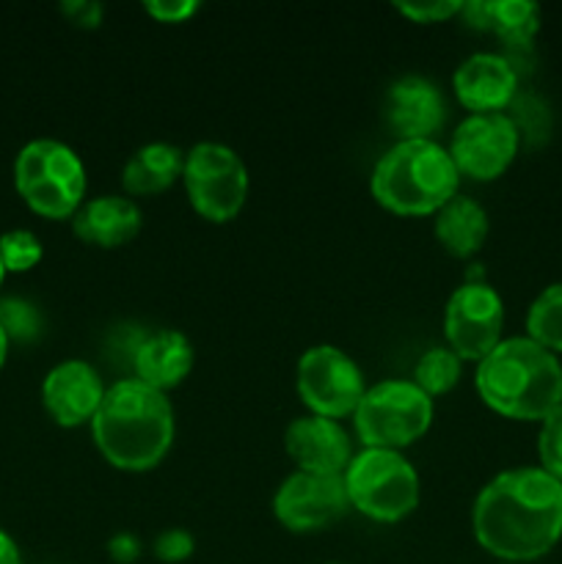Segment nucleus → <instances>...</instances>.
<instances>
[{"label": "nucleus", "instance_id": "nucleus-1", "mask_svg": "<svg viewBox=\"0 0 562 564\" xmlns=\"http://www.w3.org/2000/svg\"><path fill=\"white\" fill-rule=\"evenodd\" d=\"M474 540L505 564H527L549 554L562 538V482L543 468L496 474L472 507Z\"/></svg>", "mask_w": 562, "mask_h": 564}, {"label": "nucleus", "instance_id": "nucleus-2", "mask_svg": "<svg viewBox=\"0 0 562 564\" xmlns=\"http://www.w3.org/2000/svg\"><path fill=\"white\" fill-rule=\"evenodd\" d=\"M88 427L105 463L127 474L152 471L174 446V405L169 394L130 375L108 386Z\"/></svg>", "mask_w": 562, "mask_h": 564}, {"label": "nucleus", "instance_id": "nucleus-3", "mask_svg": "<svg viewBox=\"0 0 562 564\" xmlns=\"http://www.w3.org/2000/svg\"><path fill=\"white\" fill-rule=\"evenodd\" d=\"M485 405L512 422H543L562 405V364L529 336L501 339L474 372Z\"/></svg>", "mask_w": 562, "mask_h": 564}, {"label": "nucleus", "instance_id": "nucleus-4", "mask_svg": "<svg viewBox=\"0 0 562 564\" xmlns=\"http://www.w3.org/2000/svg\"><path fill=\"white\" fill-rule=\"evenodd\" d=\"M461 171L439 141H397L369 176L375 202L395 215H435L457 196Z\"/></svg>", "mask_w": 562, "mask_h": 564}, {"label": "nucleus", "instance_id": "nucleus-5", "mask_svg": "<svg viewBox=\"0 0 562 564\" xmlns=\"http://www.w3.org/2000/svg\"><path fill=\"white\" fill-rule=\"evenodd\" d=\"M14 185L33 213L50 220H64L83 207L88 185L86 165L64 141L36 138L17 154Z\"/></svg>", "mask_w": 562, "mask_h": 564}, {"label": "nucleus", "instance_id": "nucleus-6", "mask_svg": "<svg viewBox=\"0 0 562 564\" xmlns=\"http://www.w3.org/2000/svg\"><path fill=\"white\" fill-rule=\"evenodd\" d=\"M433 400L413 380H380L367 386L353 427L364 449L402 452L433 427Z\"/></svg>", "mask_w": 562, "mask_h": 564}, {"label": "nucleus", "instance_id": "nucleus-7", "mask_svg": "<svg viewBox=\"0 0 562 564\" xmlns=\"http://www.w3.org/2000/svg\"><path fill=\"white\" fill-rule=\"evenodd\" d=\"M347 501L369 521L397 523L419 507V474L402 452L361 449L342 474Z\"/></svg>", "mask_w": 562, "mask_h": 564}, {"label": "nucleus", "instance_id": "nucleus-8", "mask_svg": "<svg viewBox=\"0 0 562 564\" xmlns=\"http://www.w3.org/2000/svg\"><path fill=\"white\" fill-rule=\"evenodd\" d=\"M182 185L187 202L202 218L226 224L246 207L251 180L235 149L218 141H202L185 152Z\"/></svg>", "mask_w": 562, "mask_h": 564}, {"label": "nucleus", "instance_id": "nucleus-9", "mask_svg": "<svg viewBox=\"0 0 562 564\" xmlns=\"http://www.w3.org/2000/svg\"><path fill=\"white\" fill-rule=\"evenodd\" d=\"M295 391L309 413L339 422L356 413L367 391V380L361 367L342 347L314 345L298 358Z\"/></svg>", "mask_w": 562, "mask_h": 564}, {"label": "nucleus", "instance_id": "nucleus-10", "mask_svg": "<svg viewBox=\"0 0 562 564\" xmlns=\"http://www.w3.org/2000/svg\"><path fill=\"white\" fill-rule=\"evenodd\" d=\"M505 301L483 279H468L450 295L444 308L446 347L461 361L479 364L501 341Z\"/></svg>", "mask_w": 562, "mask_h": 564}, {"label": "nucleus", "instance_id": "nucleus-11", "mask_svg": "<svg viewBox=\"0 0 562 564\" xmlns=\"http://www.w3.org/2000/svg\"><path fill=\"white\" fill-rule=\"evenodd\" d=\"M521 147V132L510 113H468L450 138L452 163L461 176L494 182L505 174Z\"/></svg>", "mask_w": 562, "mask_h": 564}, {"label": "nucleus", "instance_id": "nucleus-12", "mask_svg": "<svg viewBox=\"0 0 562 564\" xmlns=\"http://www.w3.org/2000/svg\"><path fill=\"white\" fill-rule=\"evenodd\" d=\"M350 510L345 479L339 474L295 471L279 485L273 496V516L295 534L323 532Z\"/></svg>", "mask_w": 562, "mask_h": 564}, {"label": "nucleus", "instance_id": "nucleus-13", "mask_svg": "<svg viewBox=\"0 0 562 564\" xmlns=\"http://www.w3.org/2000/svg\"><path fill=\"white\" fill-rule=\"evenodd\" d=\"M102 375L83 358L61 361L44 375L42 380V405L58 427L75 430L91 424L99 405L105 400Z\"/></svg>", "mask_w": 562, "mask_h": 564}, {"label": "nucleus", "instance_id": "nucleus-14", "mask_svg": "<svg viewBox=\"0 0 562 564\" xmlns=\"http://www.w3.org/2000/svg\"><path fill=\"white\" fill-rule=\"evenodd\" d=\"M383 113L397 141H433L446 121V99L439 83L422 75H402L386 91Z\"/></svg>", "mask_w": 562, "mask_h": 564}, {"label": "nucleus", "instance_id": "nucleus-15", "mask_svg": "<svg viewBox=\"0 0 562 564\" xmlns=\"http://www.w3.org/2000/svg\"><path fill=\"white\" fill-rule=\"evenodd\" d=\"M284 449L298 466L309 474H345L353 460V438L342 422L325 416H298L284 430Z\"/></svg>", "mask_w": 562, "mask_h": 564}, {"label": "nucleus", "instance_id": "nucleus-16", "mask_svg": "<svg viewBox=\"0 0 562 564\" xmlns=\"http://www.w3.org/2000/svg\"><path fill=\"white\" fill-rule=\"evenodd\" d=\"M452 91L468 113H505L518 94V69L501 53H474L452 75Z\"/></svg>", "mask_w": 562, "mask_h": 564}, {"label": "nucleus", "instance_id": "nucleus-17", "mask_svg": "<svg viewBox=\"0 0 562 564\" xmlns=\"http://www.w3.org/2000/svg\"><path fill=\"white\" fill-rule=\"evenodd\" d=\"M193 364H196V350L182 330L160 328L154 334L141 336L130 350L132 378L163 391V394L185 383Z\"/></svg>", "mask_w": 562, "mask_h": 564}, {"label": "nucleus", "instance_id": "nucleus-18", "mask_svg": "<svg viewBox=\"0 0 562 564\" xmlns=\"http://www.w3.org/2000/svg\"><path fill=\"white\" fill-rule=\"evenodd\" d=\"M143 226V213L127 196H97L83 202L72 215V231L80 242L94 248H121L138 237Z\"/></svg>", "mask_w": 562, "mask_h": 564}, {"label": "nucleus", "instance_id": "nucleus-19", "mask_svg": "<svg viewBox=\"0 0 562 564\" xmlns=\"http://www.w3.org/2000/svg\"><path fill=\"white\" fill-rule=\"evenodd\" d=\"M461 14L468 25L494 33L510 50H529L540 31V6L529 0H472L463 3Z\"/></svg>", "mask_w": 562, "mask_h": 564}, {"label": "nucleus", "instance_id": "nucleus-20", "mask_svg": "<svg viewBox=\"0 0 562 564\" xmlns=\"http://www.w3.org/2000/svg\"><path fill=\"white\" fill-rule=\"evenodd\" d=\"M488 213L479 202H474L472 196H461L444 204V207L435 213V240L444 248L450 257L455 259H468L485 246L488 240Z\"/></svg>", "mask_w": 562, "mask_h": 564}, {"label": "nucleus", "instance_id": "nucleus-21", "mask_svg": "<svg viewBox=\"0 0 562 564\" xmlns=\"http://www.w3.org/2000/svg\"><path fill=\"white\" fill-rule=\"evenodd\" d=\"M185 152L174 143L152 141L132 152L121 169V185L130 196H158L182 180Z\"/></svg>", "mask_w": 562, "mask_h": 564}, {"label": "nucleus", "instance_id": "nucleus-22", "mask_svg": "<svg viewBox=\"0 0 562 564\" xmlns=\"http://www.w3.org/2000/svg\"><path fill=\"white\" fill-rule=\"evenodd\" d=\"M527 336L549 352H562V281L545 286L527 312Z\"/></svg>", "mask_w": 562, "mask_h": 564}, {"label": "nucleus", "instance_id": "nucleus-23", "mask_svg": "<svg viewBox=\"0 0 562 564\" xmlns=\"http://www.w3.org/2000/svg\"><path fill=\"white\" fill-rule=\"evenodd\" d=\"M461 358H457L446 345H439L430 347V350H424L422 356H419L411 380L430 397V400H435V397H444L455 389L457 380H461Z\"/></svg>", "mask_w": 562, "mask_h": 564}, {"label": "nucleus", "instance_id": "nucleus-24", "mask_svg": "<svg viewBox=\"0 0 562 564\" xmlns=\"http://www.w3.org/2000/svg\"><path fill=\"white\" fill-rule=\"evenodd\" d=\"M44 257L42 240L31 229H9L0 235V262L6 273H28Z\"/></svg>", "mask_w": 562, "mask_h": 564}, {"label": "nucleus", "instance_id": "nucleus-25", "mask_svg": "<svg viewBox=\"0 0 562 564\" xmlns=\"http://www.w3.org/2000/svg\"><path fill=\"white\" fill-rule=\"evenodd\" d=\"M0 325H3L9 339L31 341L42 330V317H39L36 306H31L28 301L6 297V301H0Z\"/></svg>", "mask_w": 562, "mask_h": 564}, {"label": "nucleus", "instance_id": "nucleus-26", "mask_svg": "<svg viewBox=\"0 0 562 564\" xmlns=\"http://www.w3.org/2000/svg\"><path fill=\"white\" fill-rule=\"evenodd\" d=\"M538 460L545 474L562 482V405H556L540 422L538 433Z\"/></svg>", "mask_w": 562, "mask_h": 564}, {"label": "nucleus", "instance_id": "nucleus-27", "mask_svg": "<svg viewBox=\"0 0 562 564\" xmlns=\"http://www.w3.org/2000/svg\"><path fill=\"white\" fill-rule=\"evenodd\" d=\"M193 551H196V540L187 529H165L158 534L152 545V554L165 564H180L191 560Z\"/></svg>", "mask_w": 562, "mask_h": 564}, {"label": "nucleus", "instance_id": "nucleus-28", "mask_svg": "<svg viewBox=\"0 0 562 564\" xmlns=\"http://www.w3.org/2000/svg\"><path fill=\"white\" fill-rule=\"evenodd\" d=\"M395 9L408 20L428 25V22H446L450 17L461 14L463 3L461 0H435V3H395Z\"/></svg>", "mask_w": 562, "mask_h": 564}, {"label": "nucleus", "instance_id": "nucleus-29", "mask_svg": "<svg viewBox=\"0 0 562 564\" xmlns=\"http://www.w3.org/2000/svg\"><path fill=\"white\" fill-rule=\"evenodd\" d=\"M198 9L202 6L196 0H147L143 3V11L158 22H185L196 17Z\"/></svg>", "mask_w": 562, "mask_h": 564}, {"label": "nucleus", "instance_id": "nucleus-30", "mask_svg": "<svg viewBox=\"0 0 562 564\" xmlns=\"http://www.w3.org/2000/svg\"><path fill=\"white\" fill-rule=\"evenodd\" d=\"M141 551H143L141 540H138L136 534H130V532H119L116 538H110V543H108V556L116 564L138 562Z\"/></svg>", "mask_w": 562, "mask_h": 564}, {"label": "nucleus", "instance_id": "nucleus-31", "mask_svg": "<svg viewBox=\"0 0 562 564\" xmlns=\"http://www.w3.org/2000/svg\"><path fill=\"white\" fill-rule=\"evenodd\" d=\"M61 11H64L75 25L83 28H97L99 20H102V6L94 3V0H83V3L80 0H72V3L61 6Z\"/></svg>", "mask_w": 562, "mask_h": 564}, {"label": "nucleus", "instance_id": "nucleus-32", "mask_svg": "<svg viewBox=\"0 0 562 564\" xmlns=\"http://www.w3.org/2000/svg\"><path fill=\"white\" fill-rule=\"evenodd\" d=\"M0 564H22L20 549L6 529H0Z\"/></svg>", "mask_w": 562, "mask_h": 564}, {"label": "nucleus", "instance_id": "nucleus-33", "mask_svg": "<svg viewBox=\"0 0 562 564\" xmlns=\"http://www.w3.org/2000/svg\"><path fill=\"white\" fill-rule=\"evenodd\" d=\"M9 345H11V339H9V336H6L3 325H0V369H3L6 356H9Z\"/></svg>", "mask_w": 562, "mask_h": 564}, {"label": "nucleus", "instance_id": "nucleus-34", "mask_svg": "<svg viewBox=\"0 0 562 564\" xmlns=\"http://www.w3.org/2000/svg\"><path fill=\"white\" fill-rule=\"evenodd\" d=\"M3 279H6V268H3V262H0V284H3Z\"/></svg>", "mask_w": 562, "mask_h": 564}, {"label": "nucleus", "instance_id": "nucleus-35", "mask_svg": "<svg viewBox=\"0 0 562 564\" xmlns=\"http://www.w3.org/2000/svg\"><path fill=\"white\" fill-rule=\"evenodd\" d=\"M331 564H342V562H331Z\"/></svg>", "mask_w": 562, "mask_h": 564}, {"label": "nucleus", "instance_id": "nucleus-36", "mask_svg": "<svg viewBox=\"0 0 562 564\" xmlns=\"http://www.w3.org/2000/svg\"><path fill=\"white\" fill-rule=\"evenodd\" d=\"M501 564H505V562H501Z\"/></svg>", "mask_w": 562, "mask_h": 564}]
</instances>
